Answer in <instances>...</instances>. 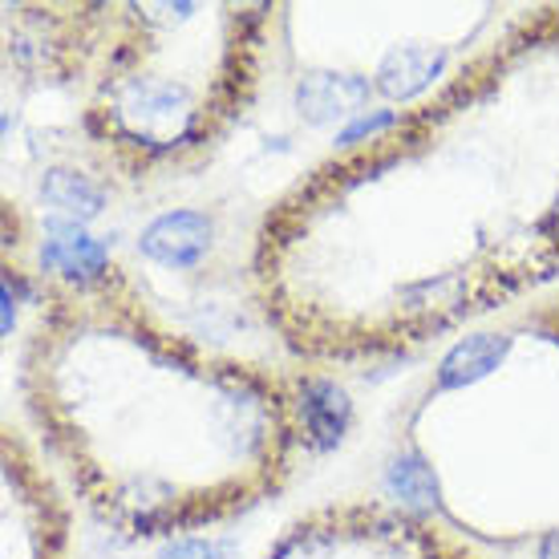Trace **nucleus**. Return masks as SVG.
Wrapping results in <instances>:
<instances>
[{
  "label": "nucleus",
  "instance_id": "nucleus-10",
  "mask_svg": "<svg viewBox=\"0 0 559 559\" xmlns=\"http://www.w3.org/2000/svg\"><path fill=\"white\" fill-rule=\"evenodd\" d=\"M158 559H231V544L219 539H175L158 551Z\"/></svg>",
  "mask_w": 559,
  "mask_h": 559
},
{
  "label": "nucleus",
  "instance_id": "nucleus-12",
  "mask_svg": "<svg viewBox=\"0 0 559 559\" xmlns=\"http://www.w3.org/2000/svg\"><path fill=\"white\" fill-rule=\"evenodd\" d=\"M544 559H559V532H551L544 539Z\"/></svg>",
  "mask_w": 559,
  "mask_h": 559
},
{
  "label": "nucleus",
  "instance_id": "nucleus-1",
  "mask_svg": "<svg viewBox=\"0 0 559 559\" xmlns=\"http://www.w3.org/2000/svg\"><path fill=\"white\" fill-rule=\"evenodd\" d=\"M118 122L142 142L167 146L182 139V130L191 122V98L187 90L175 82H158V78H130L118 90Z\"/></svg>",
  "mask_w": 559,
  "mask_h": 559
},
{
  "label": "nucleus",
  "instance_id": "nucleus-13",
  "mask_svg": "<svg viewBox=\"0 0 559 559\" xmlns=\"http://www.w3.org/2000/svg\"><path fill=\"white\" fill-rule=\"evenodd\" d=\"M556 219H559V207H556Z\"/></svg>",
  "mask_w": 559,
  "mask_h": 559
},
{
  "label": "nucleus",
  "instance_id": "nucleus-9",
  "mask_svg": "<svg viewBox=\"0 0 559 559\" xmlns=\"http://www.w3.org/2000/svg\"><path fill=\"white\" fill-rule=\"evenodd\" d=\"M385 487L409 507H433L438 503V478L418 454H406V459H397L385 471Z\"/></svg>",
  "mask_w": 559,
  "mask_h": 559
},
{
  "label": "nucleus",
  "instance_id": "nucleus-4",
  "mask_svg": "<svg viewBox=\"0 0 559 559\" xmlns=\"http://www.w3.org/2000/svg\"><path fill=\"white\" fill-rule=\"evenodd\" d=\"M106 243L102 239H90L82 227L73 224H53L49 239L41 243V264L49 272H61L66 280H94L106 272Z\"/></svg>",
  "mask_w": 559,
  "mask_h": 559
},
{
  "label": "nucleus",
  "instance_id": "nucleus-3",
  "mask_svg": "<svg viewBox=\"0 0 559 559\" xmlns=\"http://www.w3.org/2000/svg\"><path fill=\"white\" fill-rule=\"evenodd\" d=\"M369 102V82L353 73H308L296 85V110L308 122H336L345 114H357Z\"/></svg>",
  "mask_w": 559,
  "mask_h": 559
},
{
  "label": "nucleus",
  "instance_id": "nucleus-6",
  "mask_svg": "<svg viewBox=\"0 0 559 559\" xmlns=\"http://www.w3.org/2000/svg\"><path fill=\"white\" fill-rule=\"evenodd\" d=\"M442 66H447V53H442V49H430V45H402V49L385 53V61H381L378 90L393 102H406V98H414V94H421V90L442 73Z\"/></svg>",
  "mask_w": 559,
  "mask_h": 559
},
{
  "label": "nucleus",
  "instance_id": "nucleus-11",
  "mask_svg": "<svg viewBox=\"0 0 559 559\" xmlns=\"http://www.w3.org/2000/svg\"><path fill=\"white\" fill-rule=\"evenodd\" d=\"M385 127H393V114L390 110L361 114L353 127H345L341 134H336V142H341V146H353V142H361V139H373V134H378V130H385Z\"/></svg>",
  "mask_w": 559,
  "mask_h": 559
},
{
  "label": "nucleus",
  "instance_id": "nucleus-2",
  "mask_svg": "<svg viewBox=\"0 0 559 559\" xmlns=\"http://www.w3.org/2000/svg\"><path fill=\"white\" fill-rule=\"evenodd\" d=\"M211 219L199 211H167L142 231L139 248L154 264L167 267H195L211 248Z\"/></svg>",
  "mask_w": 559,
  "mask_h": 559
},
{
  "label": "nucleus",
  "instance_id": "nucleus-8",
  "mask_svg": "<svg viewBox=\"0 0 559 559\" xmlns=\"http://www.w3.org/2000/svg\"><path fill=\"white\" fill-rule=\"evenodd\" d=\"M41 195L49 207H57L61 215H70V219H94L102 211V191L85 179L82 170H70V167L45 170Z\"/></svg>",
  "mask_w": 559,
  "mask_h": 559
},
{
  "label": "nucleus",
  "instance_id": "nucleus-5",
  "mask_svg": "<svg viewBox=\"0 0 559 559\" xmlns=\"http://www.w3.org/2000/svg\"><path fill=\"white\" fill-rule=\"evenodd\" d=\"M507 353H511V336H503V333L466 336V341H459V345L442 357V365H438V385H442V390L475 385V381H483L487 373H495V369L503 365Z\"/></svg>",
  "mask_w": 559,
  "mask_h": 559
},
{
  "label": "nucleus",
  "instance_id": "nucleus-7",
  "mask_svg": "<svg viewBox=\"0 0 559 559\" xmlns=\"http://www.w3.org/2000/svg\"><path fill=\"white\" fill-rule=\"evenodd\" d=\"M300 414H305V430L312 433V447L329 450L341 442V433L349 426V397L336 390L333 381H305L300 390Z\"/></svg>",
  "mask_w": 559,
  "mask_h": 559
}]
</instances>
